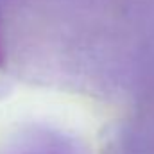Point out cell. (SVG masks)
Here are the masks:
<instances>
[{"label":"cell","mask_w":154,"mask_h":154,"mask_svg":"<svg viewBox=\"0 0 154 154\" xmlns=\"http://www.w3.org/2000/svg\"><path fill=\"white\" fill-rule=\"evenodd\" d=\"M0 63H2V50H0Z\"/></svg>","instance_id":"1"}]
</instances>
